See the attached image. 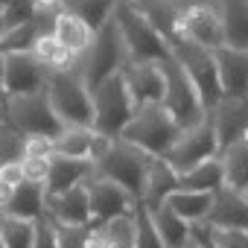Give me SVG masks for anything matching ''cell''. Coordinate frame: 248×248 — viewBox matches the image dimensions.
Wrapping results in <instances>:
<instances>
[{
  "mask_svg": "<svg viewBox=\"0 0 248 248\" xmlns=\"http://www.w3.org/2000/svg\"><path fill=\"white\" fill-rule=\"evenodd\" d=\"M38 12V0H9L6 3V12H3V27L12 30V27H21V24H30Z\"/></svg>",
  "mask_w": 248,
  "mask_h": 248,
  "instance_id": "35",
  "label": "cell"
},
{
  "mask_svg": "<svg viewBox=\"0 0 248 248\" xmlns=\"http://www.w3.org/2000/svg\"><path fill=\"white\" fill-rule=\"evenodd\" d=\"M3 12H6V6H3V3H0V21H3Z\"/></svg>",
  "mask_w": 248,
  "mask_h": 248,
  "instance_id": "44",
  "label": "cell"
},
{
  "mask_svg": "<svg viewBox=\"0 0 248 248\" xmlns=\"http://www.w3.org/2000/svg\"><path fill=\"white\" fill-rule=\"evenodd\" d=\"M161 73H164V99H161L164 111L178 123L181 132L184 129H193L196 123H202L207 117L204 108H202V102H199L196 88L190 85L187 73L178 67V62L172 56L167 62H161Z\"/></svg>",
  "mask_w": 248,
  "mask_h": 248,
  "instance_id": "9",
  "label": "cell"
},
{
  "mask_svg": "<svg viewBox=\"0 0 248 248\" xmlns=\"http://www.w3.org/2000/svg\"><path fill=\"white\" fill-rule=\"evenodd\" d=\"M3 216H15V219H27L35 222L38 216H44V184H32V181H21L12 190V199L6 202V207L0 210Z\"/></svg>",
  "mask_w": 248,
  "mask_h": 248,
  "instance_id": "22",
  "label": "cell"
},
{
  "mask_svg": "<svg viewBox=\"0 0 248 248\" xmlns=\"http://www.w3.org/2000/svg\"><path fill=\"white\" fill-rule=\"evenodd\" d=\"M0 3H3V6H6V3H9V0H0Z\"/></svg>",
  "mask_w": 248,
  "mask_h": 248,
  "instance_id": "47",
  "label": "cell"
},
{
  "mask_svg": "<svg viewBox=\"0 0 248 248\" xmlns=\"http://www.w3.org/2000/svg\"><path fill=\"white\" fill-rule=\"evenodd\" d=\"M0 120L9 123L12 129H18L21 135L27 138H47V140H56L64 126L62 120L53 114L50 108V99H47V91H38V93H27V96H6L3 99V108H0Z\"/></svg>",
  "mask_w": 248,
  "mask_h": 248,
  "instance_id": "6",
  "label": "cell"
},
{
  "mask_svg": "<svg viewBox=\"0 0 248 248\" xmlns=\"http://www.w3.org/2000/svg\"><path fill=\"white\" fill-rule=\"evenodd\" d=\"M216 158L222 164V187L245 193L248 190V140L228 146Z\"/></svg>",
  "mask_w": 248,
  "mask_h": 248,
  "instance_id": "24",
  "label": "cell"
},
{
  "mask_svg": "<svg viewBox=\"0 0 248 248\" xmlns=\"http://www.w3.org/2000/svg\"><path fill=\"white\" fill-rule=\"evenodd\" d=\"M53 41H56L62 50H67L70 56H82V53L91 47L93 32H91L79 18H73V15H67V12L59 9L56 24H53Z\"/></svg>",
  "mask_w": 248,
  "mask_h": 248,
  "instance_id": "23",
  "label": "cell"
},
{
  "mask_svg": "<svg viewBox=\"0 0 248 248\" xmlns=\"http://www.w3.org/2000/svg\"><path fill=\"white\" fill-rule=\"evenodd\" d=\"M85 190H88V202H91V228H99L117 216H126L135 207V202L126 190H120L117 184H111L105 178L88 175Z\"/></svg>",
  "mask_w": 248,
  "mask_h": 248,
  "instance_id": "12",
  "label": "cell"
},
{
  "mask_svg": "<svg viewBox=\"0 0 248 248\" xmlns=\"http://www.w3.org/2000/svg\"><path fill=\"white\" fill-rule=\"evenodd\" d=\"M222 187V164L219 158H210L199 167H193L190 172H181L178 175V190L184 193H216Z\"/></svg>",
  "mask_w": 248,
  "mask_h": 248,
  "instance_id": "26",
  "label": "cell"
},
{
  "mask_svg": "<svg viewBox=\"0 0 248 248\" xmlns=\"http://www.w3.org/2000/svg\"><path fill=\"white\" fill-rule=\"evenodd\" d=\"M50 155H53V140H47V138H27L24 158H50Z\"/></svg>",
  "mask_w": 248,
  "mask_h": 248,
  "instance_id": "39",
  "label": "cell"
},
{
  "mask_svg": "<svg viewBox=\"0 0 248 248\" xmlns=\"http://www.w3.org/2000/svg\"><path fill=\"white\" fill-rule=\"evenodd\" d=\"M178 135H181L178 123L164 111V105H146L135 111V117L129 120V126L123 129L117 140L138 146L149 158H164Z\"/></svg>",
  "mask_w": 248,
  "mask_h": 248,
  "instance_id": "7",
  "label": "cell"
},
{
  "mask_svg": "<svg viewBox=\"0 0 248 248\" xmlns=\"http://www.w3.org/2000/svg\"><path fill=\"white\" fill-rule=\"evenodd\" d=\"M44 210L50 219L62 225H91V202H88L85 181L62 196H44Z\"/></svg>",
  "mask_w": 248,
  "mask_h": 248,
  "instance_id": "19",
  "label": "cell"
},
{
  "mask_svg": "<svg viewBox=\"0 0 248 248\" xmlns=\"http://www.w3.org/2000/svg\"><path fill=\"white\" fill-rule=\"evenodd\" d=\"M242 199H245V202H248V190H245V193H242Z\"/></svg>",
  "mask_w": 248,
  "mask_h": 248,
  "instance_id": "46",
  "label": "cell"
},
{
  "mask_svg": "<svg viewBox=\"0 0 248 248\" xmlns=\"http://www.w3.org/2000/svg\"><path fill=\"white\" fill-rule=\"evenodd\" d=\"M47 164H50V158H24V161H21L24 181L44 184V181H47Z\"/></svg>",
  "mask_w": 248,
  "mask_h": 248,
  "instance_id": "38",
  "label": "cell"
},
{
  "mask_svg": "<svg viewBox=\"0 0 248 248\" xmlns=\"http://www.w3.org/2000/svg\"><path fill=\"white\" fill-rule=\"evenodd\" d=\"M0 181H6L9 187H18V184L24 181L21 164H6V167H0Z\"/></svg>",
  "mask_w": 248,
  "mask_h": 248,
  "instance_id": "40",
  "label": "cell"
},
{
  "mask_svg": "<svg viewBox=\"0 0 248 248\" xmlns=\"http://www.w3.org/2000/svg\"><path fill=\"white\" fill-rule=\"evenodd\" d=\"M146 213H149V210H146ZM149 219H152V225H155V231H158L164 248H181V245L190 242V225H187L181 216H175L167 204H161L158 210H152Z\"/></svg>",
  "mask_w": 248,
  "mask_h": 248,
  "instance_id": "27",
  "label": "cell"
},
{
  "mask_svg": "<svg viewBox=\"0 0 248 248\" xmlns=\"http://www.w3.org/2000/svg\"><path fill=\"white\" fill-rule=\"evenodd\" d=\"M0 248H3V242H0Z\"/></svg>",
  "mask_w": 248,
  "mask_h": 248,
  "instance_id": "48",
  "label": "cell"
},
{
  "mask_svg": "<svg viewBox=\"0 0 248 248\" xmlns=\"http://www.w3.org/2000/svg\"><path fill=\"white\" fill-rule=\"evenodd\" d=\"M149 164H152V158L146 152H140L138 146L123 143V140H111L108 152L99 161H93V175L117 184L120 190H126L132 196V202H140Z\"/></svg>",
  "mask_w": 248,
  "mask_h": 248,
  "instance_id": "4",
  "label": "cell"
},
{
  "mask_svg": "<svg viewBox=\"0 0 248 248\" xmlns=\"http://www.w3.org/2000/svg\"><path fill=\"white\" fill-rule=\"evenodd\" d=\"M120 79L126 85L135 111L146 105H161L164 99V73L161 64H132L126 62L120 70Z\"/></svg>",
  "mask_w": 248,
  "mask_h": 248,
  "instance_id": "15",
  "label": "cell"
},
{
  "mask_svg": "<svg viewBox=\"0 0 248 248\" xmlns=\"http://www.w3.org/2000/svg\"><path fill=\"white\" fill-rule=\"evenodd\" d=\"M53 231H56V245L59 248H88L91 242V225H62L53 219Z\"/></svg>",
  "mask_w": 248,
  "mask_h": 248,
  "instance_id": "34",
  "label": "cell"
},
{
  "mask_svg": "<svg viewBox=\"0 0 248 248\" xmlns=\"http://www.w3.org/2000/svg\"><path fill=\"white\" fill-rule=\"evenodd\" d=\"M123 47H126V59L132 64H161L170 59L167 41L146 24V18L135 9V0H120L111 12Z\"/></svg>",
  "mask_w": 248,
  "mask_h": 248,
  "instance_id": "2",
  "label": "cell"
},
{
  "mask_svg": "<svg viewBox=\"0 0 248 248\" xmlns=\"http://www.w3.org/2000/svg\"><path fill=\"white\" fill-rule=\"evenodd\" d=\"M3 32H6V27H3V21H0V38H3Z\"/></svg>",
  "mask_w": 248,
  "mask_h": 248,
  "instance_id": "45",
  "label": "cell"
},
{
  "mask_svg": "<svg viewBox=\"0 0 248 248\" xmlns=\"http://www.w3.org/2000/svg\"><path fill=\"white\" fill-rule=\"evenodd\" d=\"M27 152V135L12 129L9 123L0 120V167L6 164H21Z\"/></svg>",
  "mask_w": 248,
  "mask_h": 248,
  "instance_id": "32",
  "label": "cell"
},
{
  "mask_svg": "<svg viewBox=\"0 0 248 248\" xmlns=\"http://www.w3.org/2000/svg\"><path fill=\"white\" fill-rule=\"evenodd\" d=\"M91 105H93V123L91 129L99 135V138H108V140H117L123 135V129L129 126V120L135 117V105H132V96L123 85L120 73L105 79L99 88L91 91Z\"/></svg>",
  "mask_w": 248,
  "mask_h": 248,
  "instance_id": "8",
  "label": "cell"
},
{
  "mask_svg": "<svg viewBox=\"0 0 248 248\" xmlns=\"http://www.w3.org/2000/svg\"><path fill=\"white\" fill-rule=\"evenodd\" d=\"M32 248H59V245H56L53 219H50L47 213L35 219V239H32Z\"/></svg>",
  "mask_w": 248,
  "mask_h": 248,
  "instance_id": "37",
  "label": "cell"
},
{
  "mask_svg": "<svg viewBox=\"0 0 248 248\" xmlns=\"http://www.w3.org/2000/svg\"><path fill=\"white\" fill-rule=\"evenodd\" d=\"M207 117H210V126H213L219 152H225L233 143L248 140V99L222 96V102Z\"/></svg>",
  "mask_w": 248,
  "mask_h": 248,
  "instance_id": "14",
  "label": "cell"
},
{
  "mask_svg": "<svg viewBox=\"0 0 248 248\" xmlns=\"http://www.w3.org/2000/svg\"><path fill=\"white\" fill-rule=\"evenodd\" d=\"M204 225L228 228V231H248V202L242 199V193L219 187L210 196V207H207Z\"/></svg>",
  "mask_w": 248,
  "mask_h": 248,
  "instance_id": "17",
  "label": "cell"
},
{
  "mask_svg": "<svg viewBox=\"0 0 248 248\" xmlns=\"http://www.w3.org/2000/svg\"><path fill=\"white\" fill-rule=\"evenodd\" d=\"M175 190H178V175L172 172V167H170L164 158H152L149 172H146V184H143L140 204L152 213V210H158Z\"/></svg>",
  "mask_w": 248,
  "mask_h": 248,
  "instance_id": "21",
  "label": "cell"
},
{
  "mask_svg": "<svg viewBox=\"0 0 248 248\" xmlns=\"http://www.w3.org/2000/svg\"><path fill=\"white\" fill-rule=\"evenodd\" d=\"M132 219H135V248H164V242H161V236H158V231H155V225L140 202H135Z\"/></svg>",
  "mask_w": 248,
  "mask_h": 248,
  "instance_id": "33",
  "label": "cell"
},
{
  "mask_svg": "<svg viewBox=\"0 0 248 248\" xmlns=\"http://www.w3.org/2000/svg\"><path fill=\"white\" fill-rule=\"evenodd\" d=\"M93 138H96L93 129H64L53 140V155H62V158H85L88 161Z\"/></svg>",
  "mask_w": 248,
  "mask_h": 248,
  "instance_id": "29",
  "label": "cell"
},
{
  "mask_svg": "<svg viewBox=\"0 0 248 248\" xmlns=\"http://www.w3.org/2000/svg\"><path fill=\"white\" fill-rule=\"evenodd\" d=\"M181 32H184V38H190L193 44H199L204 50L225 47L216 3H207V0H199V3H190L187 9H181Z\"/></svg>",
  "mask_w": 248,
  "mask_h": 248,
  "instance_id": "13",
  "label": "cell"
},
{
  "mask_svg": "<svg viewBox=\"0 0 248 248\" xmlns=\"http://www.w3.org/2000/svg\"><path fill=\"white\" fill-rule=\"evenodd\" d=\"M44 91H47L53 114L62 120L64 129H91V123H93L91 93H88L82 76L73 70V64L64 70H50Z\"/></svg>",
  "mask_w": 248,
  "mask_h": 248,
  "instance_id": "3",
  "label": "cell"
},
{
  "mask_svg": "<svg viewBox=\"0 0 248 248\" xmlns=\"http://www.w3.org/2000/svg\"><path fill=\"white\" fill-rule=\"evenodd\" d=\"M50 67L41 64L32 53H9L3 56V93L6 96H27L47 88Z\"/></svg>",
  "mask_w": 248,
  "mask_h": 248,
  "instance_id": "11",
  "label": "cell"
},
{
  "mask_svg": "<svg viewBox=\"0 0 248 248\" xmlns=\"http://www.w3.org/2000/svg\"><path fill=\"white\" fill-rule=\"evenodd\" d=\"M88 175H93V164L85 158H62L50 155L47 164V181H44V196H62L82 184Z\"/></svg>",
  "mask_w": 248,
  "mask_h": 248,
  "instance_id": "18",
  "label": "cell"
},
{
  "mask_svg": "<svg viewBox=\"0 0 248 248\" xmlns=\"http://www.w3.org/2000/svg\"><path fill=\"white\" fill-rule=\"evenodd\" d=\"M3 99H6V93H3V56H0V108H3Z\"/></svg>",
  "mask_w": 248,
  "mask_h": 248,
  "instance_id": "42",
  "label": "cell"
},
{
  "mask_svg": "<svg viewBox=\"0 0 248 248\" xmlns=\"http://www.w3.org/2000/svg\"><path fill=\"white\" fill-rule=\"evenodd\" d=\"M32 239H35V222L0 213V242H3V248H32Z\"/></svg>",
  "mask_w": 248,
  "mask_h": 248,
  "instance_id": "31",
  "label": "cell"
},
{
  "mask_svg": "<svg viewBox=\"0 0 248 248\" xmlns=\"http://www.w3.org/2000/svg\"><path fill=\"white\" fill-rule=\"evenodd\" d=\"M210 196H213V193H210ZM210 196H207V193H184V190H175L164 204H167L175 216H181L187 225H196V222H204L207 207H210Z\"/></svg>",
  "mask_w": 248,
  "mask_h": 248,
  "instance_id": "28",
  "label": "cell"
},
{
  "mask_svg": "<svg viewBox=\"0 0 248 248\" xmlns=\"http://www.w3.org/2000/svg\"><path fill=\"white\" fill-rule=\"evenodd\" d=\"M213 59H216L222 96L248 99V50L219 47V50H213Z\"/></svg>",
  "mask_w": 248,
  "mask_h": 248,
  "instance_id": "16",
  "label": "cell"
},
{
  "mask_svg": "<svg viewBox=\"0 0 248 248\" xmlns=\"http://www.w3.org/2000/svg\"><path fill=\"white\" fill-rule=\"evenodd\" d=\"M126 47H123V38H120V30L114 24V18H108L96 32H93V41L91 47L73 59V70L82 76L88 93L93 88H99L105 79L117 76L126 64Z\"/></svg>",
  "mask_w": 248,
  "mask_h": 248,
  "instance_id": "1",
  "label": "cell"
},
{
  "mask_svg": "<svg viewBox=\"0 0 248 248\" xmlns=\"http://www.w3.org/2000/svg\"><path fill=\"white\" fill-rule=\"evenodd\" d=\"M167 47H170V56L178 62V67L187 73L190 85L196 88L204 114H210V111L222 102V88H219V73H216L213 50H204V47L193 44L190 38L170 41Z\"/></svg>",
  "mask_w": 248,
  "mask_h": 248,
  "instance_id": "5",
  "label": "cell"
},
{
  "mask_svg": "<svg viewBox=\"0 0 248 248\" xmlns=\"http://www.w3.org/2000/svg\"><path fill=\"white\" fill-rule=\"evenodd\" d=\"M225 47L248 50V0H216Z\"/></svg>",
  "mask_w": 248,
  "mask_h": 248,
  "instance_id": "20",
  "label": "cell"
},
{
  "mask_svg": "<svg viewBox=\"0 0 248 248\" xmlns=\"http://www.w3.org/2000/svg\"><path fill=\"white\" fill-rule=\"evenodd\" d=\"M96 231H99L102 248H135V219H132V213L117 216V219L99 225Z\"/></svg>",
  "mask_w": 248,
  "mask_h": 248,
  "instance_id": "30",
  "label": "cell"
},
{
  "mask_svg": "<svg viewBox=\"0 0 248 248\" xmlns=\"http://www.w3.org/2000/svg\"><path fill=\"white\" fill-rule=\"evenodd\" d=\"M216 155H219L216 135H213V126H210V117H204L193 129H184L175 138V143L167 149L164 161L172 167L175 175H181V172H190L193 167H199V164H204Z\"/></svg>",
  "mask_w": 248,
  "mask_h": 248,
  "instance_id": "10",
  "label": "cell"
},
{
  "mask_svg": "<svg viewBox=\"0 0 248 248\" xmlns=\"http://www.w3.org/2000/svg\"><path fill=\"white\" fill-rule=\"evenodd\" d=\"M181 248H199V245H196V242L190 239V242H187V245H181Z\"/></svg>",
  "mask_w": 248,
  "mask_h": 248,
  "instance_id": "43",
  "label": "cell"
},
{
  "mask_svg": "<svg viewBox=\"0 0 248 248\" xmlns=\"http://www.w3.org/2000/svg\"><path fill=\"white\" fill-rule=\"evenodd\" d=\"M120 0H59V9L79 18L91 32H96L114 12V6Z\"/></svg>",
  "mask_w": 248,
  "mask_h": 248,
  "instance_id": "25",
  "label": "cell"
},
{
  "mask_svg": "<svg viewBox=\"0 0 248 248\" xmlns=\"http://www.w3.org/2000/svg\"><path fill=\"white\" fill-rule=\"evenodd\" d=\"M12 190H15V187H9L6 181H0V210H3V207H6V202L12 199Z\"/></svg>",
  "mask_w": 248,
  "mask_h": 248,
  "instance_id": "41",
  "label": "cell"
},
{
  "mask_svg": "<svg viewBox=\"0 0 248 248\" xmlns=\"http://www.w3.org/2000/svg\"><path fill=\"white\" fill-rule=\"evenodd\" d=\"M207 236L213 248H248V231H228L207 225Z\"/></svg>",
  "mask_w": 248,
  "mask_h": 248,
  "instance_id": "36",
  "label": "cell"
}]
</instances>
